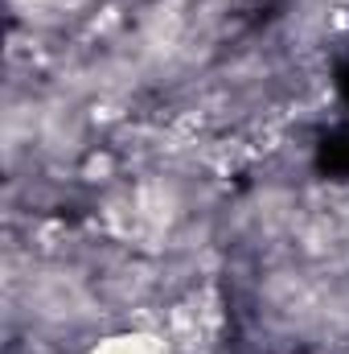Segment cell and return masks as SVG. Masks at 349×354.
<instances>
[{"mask_svg": "<svg viewBox=\"0 0 349 354\" xmlns=\"http://www.w3.org/2000/svg\"><path fill=\"white\" fill-rule=\"evenodd\" d=\"M87 354H173L169 338L157 326H119V330H103Z\"/></svg>", "mask_w": 349, "mask_h": 354, "instance_id": "1", "label": "cell"}]
</instances>
